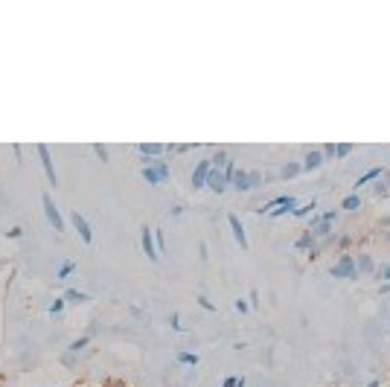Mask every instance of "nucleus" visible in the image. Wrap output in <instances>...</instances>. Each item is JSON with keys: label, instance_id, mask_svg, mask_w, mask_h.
<instances>
[{"label": "nucleus", "instance_id": "58836bf2", "mask_svg": "<svg viewBox=\"0 0 390 387\" xmlns=\"http://www.w3.org/2000/svg\"><path fill=\"white\" fill-rule=\"evenodd\" d=\"M6 236H9V239H20V236H23V227H17V224H15V227H9V233H6Z\"/></svg>", "mask_w": 390, "mask_h": 387}, {"label": "nucleus", "instance_id": "c03bdc74", "mask_svg": "<svg viewBox=\"0 0 390 387\" xmlns=\"http://www.w3.org/2000/svg\"><path fill=\"white\" fill-rule=\"evenodd\" d=\"M379 291H382V294H390V283H382V286H379Z\"/></svg>", "mask_w": 390, "mask_h": 387}, {"label": "nucleus", "instance_id": "1a4fd4ad", "mask_svg": "<svg viewBox=\"0 0 390 387\" xmlns=\"http://www.w3.org/2000/svg\"><path fill=\"white\" fill-rule=\"evenodd\" d=\"M137 152H140V163L146 166L152 160H160V154H166V146H160V143H140Z\"/></svg>", "mask_w": 390, "mask_h": 387}, {"label": "nucleus", "instance_id": "f704fd0d", "mask_svg": "<svg viewBox=\"0 0 390 387\" xmlns=\"http://www.w3.org/2000/svg\"><path fill=\"white\" fill-rule=\"evenodd\" d=\"M335 245H338V251H347V248H350V245H353V236H338V239H335Z\"/></svg>", "mask_w": 390, "mask_h": 387}, {"label": "nucleus", "instance_id": "4468645a", "mask_svg": "<svg viewBox=\"0 0 390 387\" xmlns=\"http://www.w3.org/2000/svg\"><path fill=\"white\" fill-rule=\"evenodd\" d=\"M376 271V259L370 256V253H358L356 256V274L361 277V274H373Z\"/></svg>", "mask_w": 390, "mask_h": 387}, {"label": "nucleus", "instance_id": "2eb2a0df", "mask_svg": "<svg viewBox=\"0 0 390 387\" xmlns=\"http://www.w3.org/2000/svg\"><path fill=\"white\" fill-rule=\"evenodd\" d=\"M382 175H385V169H382V166H373V169H370V172H364V175H361V178H358V181H356V186H353V189H356V192H358V189H361V186H367V184H373V181H379V178H382Z\"/></svg>", "mask_w": 390, "mask_h": 387}, {"label": "nucleus", "instance_id": "a211bd4d", "mask_svg": "<svg viewBox=\"0 0 390 387\" xmlns=\"http://www.w3.org/2000/svg\"><path fill=\"white\" fill-rule=\"evenodd\" d=\"M297 207H300V201H297V198L291 195V198H289V201H286V204H283V207H277V210H271L268 216H271V219H280V216H289V213H294Z\"/></svg>", "mask_w": 390, "mask_h": 387}, {"label": "nucleus", "instance_id": "c85d7f7f", "mask_svg": "<svg viewBox=\"0 0 390 387\" xmlns=\"http://www.w3.org/2000/svg\"><path fill=\"white\" fill-rule=\"evenodd\" d=\"M154 245H157V253L163 256V251H166V236H163V230H154Z\"/></svg>", "mask_w": 390, "mask_h": 387}, {"label": "nucleus", "instance_id": "423d86ee", "mask_svg": "<svg viewBox=\"0 0 390 387\" xmlns=\"http://www.w3.org/2000/svg\"><path fill=\"white\" fill-rule=\"evenodd\" d=\"M35 152H38V157H41V169H44V175H47L50 186H55V184H58V178H55V166H52V157H50V146L38 143Z\"/></svg>", "mask_w": 390, "mask_h": 387}, {"label": "nucleus", "instance_id": "b1692460", "mask_svg": "<svg viewBox=\"0 0 390 387\" xmlns=\"http://www.w3.org/2000/svg\"><path fill=\"white\" fill-rule=\"evenodd\" d=\"M87 344H90V335H82V338H76V341H73V344H70L67 347V353L70 355H79L82 353V350H85Z\"/></svg>", "mask_w": 390, "mask_h": 387}, {"label": "nucleus", "instance_id": "20e7f679", "mask_svg": "<svg viewBox=\"0 0 390 387\" xmlns=\"http://www.w3.org/2000/svg\"><path fill=\"white\" fill-rule=\"evenodd\" d=\"M41 207H44V216H47V221H50V227L55 230V233H64V219H61V213H58V207H55V201H52V195H41Z\"/></svg>", "mask_w": 390, "mask_h": 387}, {"label": "nucleus", "instance_id": "412c9836", "mask_svg": "<svg viewBox=\"0 0 390 387\" xmlns=\"http://www.w3.org/2000/svg\"><path fill=\"white\" fill-rule=\"evenodd\" d=\"M73 271H76V262H73V259H64V262L58 265V271H55V280H58V283H64V280H70V274H73Z\"/></svg>", "mask_w": 390, "mask_h": 387}, {"label": "nucleus", "instance_id": "de8ad7c7", "mask_svg": "<svg viewBox=\"0 0 390 387\" xmlns=\"http://www.w3.org/2000/svg\"><path fill=\"white\" fill-rule=\"evenodd\" d=\"M382 178H385V184L390 186V172H385V175H382Z\"/></svg>", "mask_w": 390, "mask_h": 387}, {"label": "nucleus", "instance_id": "c9c22d12", "mask_svg": "<svg viewBox=\"0 0 390 387\" xmlns=\"http://www.w3.org/2000/svg\"><path fill=\"white\" fill-rule=\"evenodd\" d=\"M195 303L201 306L204 312H216V303H210V300H207V297H204V294H198V300H195Z\"/></svg>", "mask_w": 390, "mask_h": 387}, {"label": "nucleus", "instance_id": "dca6fc26", "mask_svg": "<svg viewBox=\"0 0 390 387\" xmlns=\"http://www.w3.org/2000/svg\"><path fill=\"white\" fill-rule=\"evenodd\" d=\"M300 172H303L300 160H286V163H283V169H280V178H283V181H291V178H297Z\"/></svg>", "mask_w": 390, "mask_h": 387}, {"label": "nucleus", "instance_id": "cd10ccee", "mask_svg": "<svg viewBox=\"0 0 390 387\" xmlns=\"http://www.w3.org/2000/svg\"><path fill=\"white\" fill-rule=\"evenodd\" d=\"M192 146H187V143H169L166 146V154H184V152H189Z\"/></svg>", "mask_w": 390, "mask_h": 387}, {"label": "nucleus", "instance_id": "72a5a7b5", "mask_svg": "<svg viewBox=\"0 0 390 387\" xmlns=\"http://www.w3.org/2000/svg\"><path fill=\"white\" fill-rule=\"evenodd\" d=\"M93 154H96L102 163H105V160H108V146H102V143H93Z\"/></svg>", "mask_w": 390, "mask_h": 387}, {"label": "nucleus", "instance_id": "e433bc0d", "mask_svg": "<svg viewBox=\"0 0 390 387\" xmlns=\"http://www.w3.org/2000/svg\"><path fill=\"white\" fill-rule=\"evenodd\" d=\"M259 300H262V297H259V291H256V288H254V291L248 294V303H251V309H259V306H262V303H259Z\"/></svg>", "mask_w": 390, "mask_h": 387}, {"label": "nucleus", "instance_id": "4be33fe9", "mask_svg": "<svg viewBox=\"0 0 390 387\" xmlns=\"http://www.w3.org/2000/svg\"><path fill=\"white\" fill-rule=\"evenodd\" d=\"M315 210H318V201L312 198V201H309V204H300V207H297V210H294L291 216H294V219H309V216H312Z\"/></svg>", "mask_w": 390, "mask_h": 387}, {"label": "nucleus", "instance_id": "f257e3e1", "mask_svg": "<svg viewBox=\"0 0 390 387\" xmlns=\"http://www.w3.org/2000/svg\"><path fill=\"white\" fill-rule=\"evenodd\" d=\"M335 221H338V210H326V213H321V216L312 219L309 233L315 236V242H318V239H329V236H332V227H335Z\"/></svg>", "mask_w": 390, "mask_h": 387}, {"label": "nucleus", "instance_id": "49530a36", "mask_svg": "<svg viewBox=\"0 0 390 387\" xmlns=\"http://www.w3.org/2000/svg\"><path fill=\"white\" fill-rule=\"evenodd\" d=\"M382 239H385V242L390 245V230H385V233H382Z\"/></svg>", "mask_w": 390, "mask_h": 387}, {"label": "nucleus", "instance_id": "7ed1b4c3", "mask_svg": "<svg viewBox=\"0 0 390 387\" xmlns=\"http://www.w3.org/2000/svg\"><path fill=\"white\" fill-rule=\"evenodd\" d=\"M329 277H335V280H358L356 253H341L338 259H335V265L329 268Z\"/></svg>", "mask_w": 390, "mask_h": 387}, {"label": "nucleus", "instance_id": "39448f33", "mask_svg": "<svg viewBox=\"0 0 390 387\" xmlns=\"http://www.w3.org/2000/svg\"><path fill=\"white\" fill-rule=\"evenodd\" d=\"M70 221H73L79 239H82L85 245H90V242H93V227H90V221L85 219V213H82V210H73V213H70Z\"/></svg>", "mask_w": 390, "mask_h": 387}, {"label": "nucleus", "instance_id": "a19ab883", "mask_svg": "<svg viewBox=\"0 0 390 387\" xmlns=\"http://www.w3.org/2000/svg\"><path fill=\"white\" fill-rule=\"evenodd\" d=\"M233 385H236V376H227V379L221 382V387H233Z\"/></svg>", "mask_w": 390, "mask_h": 387}, {"label": "nucleus", "instance_id": "0eeeda50", "mask_svg": "<svg viewBox=\"0 0 390 387\" xmlns=\"http://www.w3.org/2000/svg\"><path fill=\"white\" fill-rule=\"evenodd\" d=\"M140 245H143V253L152 262H160V253H157V245H154V230H149V224L140 227Z\"/></svg>", "mask_w": 390, "mask_h": 387}, {"label": "nucleus", "instance_id": "f8f14e48", "mask_svg": "<svg viewBox=\"0 0 390 387\" xmlns=\"http://www.w3.org/2000/svg\"><path fill=\"white\" fill-rule=\"evenodd\" d=\"M207 189H213L216 195L221 192H227L230 186H227V178H224V172L221 169H210V175H207Z\"/></svg>", "mask_w": 390, "mask_h": 387}, {"label": "nucleus", "instance_id": "7c9ffc66", "mask_svg": "<svg viewBox=\"0 0 390 387\" xmlns=\"http://www.w3.org/2000/svg\"><path fill=\"white\" fill-rule=\"evenodd\" d=\"M376 277H379L382 283H390V262H385L382 268H376Z\"/></svg>", "mask_w": 390, "mask_h": 387}, {"label": "nucleus", "instance_id": "f3484780", "mask_svg": "<svg viewBox=\"0 0 390 387\" xmlns=\"http://www.w3.org/2000/svg\"><path fill=\"white\" fill-rule=\"evenodd\" d=\"M175 361H178V364H184V367H198V361H201V358H198V353L178 350V353H175Z\"/></svg>", "mask_w": 390, "mask_h": 387}, {"label": "nucleus", "instance_id": "c756f323", "mask_svg": "<svg viewBox=\"0 0 390 387\" xmlns=\"http://www.w3.org/2000/svg\"><path fill=\"white\" fill-rule=\"evenodd\" d=\"M169 323H172L175 332H187V326L181 323V315H178V312H172V315H169Z\"/></svg>", "mask_w": 390, "mask_h": 387}, {"label": "nucleus", "instance_id": "6ab92c4d", "mask_svg": "<svg viewBox=\"0 0 390 387\" xmlns=\"http://www.w3.org/2000/svg\"><path fill=\"white\" fill-rule=\"evenodd\" d=\"M67 303H90V294L85 291H79V288H64V294H61Z\"/></svg>", "mask_w": 390, "mask_h": 387}, {"label": "nucleus", "instance_id": "9d476101", "mask_svg": "<svg viewBox=\"0 0 390 387\" xmlns=\"http://www.w3.org/2000/svg\"><path fill=\"white\" fill-rule=\"evenodd\" d=\"M227 224H230V233L236 239V245L242 251H248V233H245V227H242V219H239L236 213H230V216H227Z\"/></svg>", "mask_w": 390, "mask_h": 387}, {"label": "nucleus", "instance_id": "6e6552de", "mask_svg": "<svg viewBox=\"0 0 390 387\" xmlns=\"http://www.w3.org/2000/svg\"><path fill=\"white\" fill-rule=\"evenodd\" d=\"M210 169H213L210 157H204V160H198V163H195V169H192V178H189L192 189H204V186H207V175H210Z\"/></svg>", "mask_w": 390, "mask_h": 387}, {"label": "nucleus", "instance_id": "37998d69", "mask_svg": "<svg viewBox=\"0 0 390 387\" xmlns=\"http://www.w3.org/2000/svg\"><path fill=\"white\" fill-rule=\"evenodd\" d=\"M361 387H382V382H379V379H370L367 385H361Z\"/></svg>", "mask_w": 390, "mask_h": 387}, {"label": "nucleus", "instance_id": "393cba45", "mask_svg": "<svg viewBox=\"0 0 390 387\" xmlns=\"http://www.w3.org/2000/svg\"><path fill=\"white\" fill-rule=\"evenodd\" d=\"M341 210H361V195H358V192L347 195V198L341 201Z\"/></svg>", "mask_w": 390, "mask_h": 387}, {"label": "nucleus", "instance_id": "a878e982", "mask_svg": "<svg viewBox=\"0 0 390 387\" xmlns=\"http://www.w3.org/2000/svg\"><path fill=\"white\" fill-rule=\"evenodd\" d=\"M64 306H67V300H64V297H55V300L47 306V312H50L52 318H55V315H61V312H64Z\"/></svg>", "mask_w": 390, "mask_h": 387}, {"label": "nucleus", "instance_id": "473e14b6", "mask_svg": "<svg viewBox=\"0 0 390 387\" xmlns=\"http://www.w3.org/2000/svg\"><path fill=\"white\" fill-rule=\"evenodd\" d=\"M233 309H236L239 315H248V312H251V303H248V300H245V297H239L236 303H233Z\"/></svg>", "mask_w": 390, "mask_h": 387}, {"label": "nucleus", "instance_id": "9b49d317", "mask_svg": "<svg viewBox=\"0 0 390 387\" xmlns=\"http://www.w3.org/2000/svg\"><path fill=\"white\" fill-rule=\"evenodd\" d=\"M230 189H236V192H251V189H254V184H251V172L236 166L233 178H230Z\"/></svg>", "mask_w": 390, "mask_h": 387}, {"label": "nucleus", "instance_id": "a18cd8bd", "mask_svg": "<svg viewBox=\"0 0 390 387\" xmlns=\"http://www.w3.org/2000/svg\"><path fill=\"white\" fill-rule=\"evenodd\" d=\"M245 385H248V382H245V376H242V379H236V385H233V387H245Z\"/></svg>", "mask_w": 390, "mask_h": 387}, {"label": "nucleus", "instance_id": "5701e85b", "mask_svg": "<svg viewBox=\"0 0 390 387\" xmlns=\"http://www.w3.org/2000/svg\"><path fill=\"white\" fill-rule=\"evenodd\" d=\"M227 160H230V157H227V152H224V149H216V152H213V157H210L213 169H224V166H227Z\"/></svg>", "mask_w": 390, "mask_h": 387}, {"label": "nucleus", "instance_id": "79ce46f5", "mask_svg": "<svg viewBox=\"0 0 390 387\" xmlns=\"http://www.w3.org/2000/svg\"><path fill=\"white\" fill-rule=\"evenodd\" d=\"M198 253H201V259H204V262H207V245H204V242H201V245H198Z\"/></svg>", "mask_w": 390, "mask_h": 387}, {"label": "nucleus", "instance_id": "4c0bfd02", "mask_svg": "<svg viewBox=\"0 0 390 387\" xmlns=\"http://www.w3.org/2000/svg\"><path fill=\"white\" fill-rule=\"evenodd\" d=\"M321 152H323V160H332V157H335V143H326Z\"/></svg>", "mask_w": 390, "mask_h": 387}, {"label": "nucleus", "instance_id": "ea45409f", "mask_svg": "<svg viewBox=\"0 0 390 387\" xmlns=\"http://www.w3.org/2000/svg\"><path fill=\"white\" fill-rule=\"evenodd\" d=\"M251 184H254V189L262 184V175H259V172H251Z\"/></svg>", "mask_w": 390, "mask_h": 387}, {"label": "nucleus", "instance_id": "bb28decb", "mask_svg": "<svg viewBox=\"0 0 390 387\" xmlns=\"http://www.w3.org/2000/svg\"><path fill=\"white\" fill-rule=\"evenodd\" d=\"M353 143H335V157H347V154H353Z\"/></svg>", "mask_w": 390, "mask_h": 387}, {"label": "nucleus", "instance_id": "f03ea898", "mask_svg": "<svg viewBox=\"0 0 390 387\" xmlns=\"http://www.w3.org/2000/svg\"><path fill=\"white\" fill-rule=\"evenodd\" d=\"M140 175H143V181L149 186H157V184H163V181L172 178V169H169L166 160H152V163H146V166L140 169Z\"/></svg>", "mask_w": 390, "mask_h": 387}, {"label": "nucleus", "instance_id": "2f4dec72", "mask_svg": "<svg viewBox=\"0 0 390 387\" xmlns=\"http://www.w3.org/2000/svg\"><path fill=\"white\" fill-rule=\"evenodd\" d=\"M373 192H376V195H390V186L385 184V178H379V181H376Z\"/></svg>", "mask_w": 390, "mask_h": 387}, {"label": "nucleus", "instance_id": "aec40b11", "mask_svg": "<svg viewBox=\"0 0 390 387\" xmlns=\"http://www.w3.org/2000/svg\"><path fill=\"white\" fill-rule=\"evenodd\" d=\"M315 248V236L309 233V230H303V233L297 236V242H294V251H312Z\"/></svg>", "mask_w": 390, "mask_h": 387}, {"label": "nucleus", "instance_id": "ddd939ff", "mask_svg": "<svg viewBox=\"0 0 390 387\" xmlns=\"http://www.w3.org/2000/svg\"><path fill=\"white\" fill-rule=\"evenodd\" d=\"M326 160H323V152L321 149H309L306 152V157L300 160V166H303V172H315V169H321Z\"/></svg>", "mask_w": 390, "mask_h": 387}]
</instances>
